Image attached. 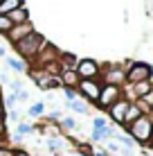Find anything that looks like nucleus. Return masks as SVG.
Returning a JSON list of instances; mask_svg holds the SVG:
<instances>
[{"label": "nucleus", "mask_w": 153, "mask_h": 156, "mask_svg": "<svg viewBox=\"0 0 153 156\" xmlns=\"http://www.w3.org/2000/svg\"><path fill=\"white\" fill-rule=\"evenodd\" d=\"M0 156H14V149L7 145H0Z\"/></svg>", "instance_id": "26"}, {"label": "nucleus", "mask_w": 153, "mask_h": 156, "mask_svg": "<svg viewBox=\"0 0 153 156\" xmlns=\"http://www.w3.org/2000/svg\"><path fill=\"white\" fill-rule=\"evenodd\" d=\"M99 63L95 59H79L77 66H75V73L79 75V79H97L99 77Z\"/></svg>", "instance_id": "6"}, {"label": "nucleus", "mask_w": 153, "mask_h": 156, "mask_svg": "<svg viewBox=\"0 0 153 156\" xmlns=\"http://www.w3.org/2000/svg\"><path fill=\"white\" fill-rule=\"evenodd\" d=\"M9 120L18 122V111H16V109H12V111H9Z\"/></svg>", "instance_id": "28"}, {"label": "nucleus", "mask_w": 153, "mask_h": 156, "mask_svg": "<svg viewBox=\"0 0 153 156\" xmlns=\"http://www.w3.org/2000/svg\"><path fill=\"white\" fill-rule=\"evenodd\" d=\"M63 93H65V98H68V102L77 100V90H75V88H63Z\"/></svg>", "instance_id": "24"}, {"label": "nucleus", "mask_w": 153, "mask_h": 156, "mask_svg": "<svg viewBox=\"0 0 153 156\" xmlns=\"http://www.w3.org/2000/svg\"><path fill=\"white\" fill-rule=\"evenodd\" d=\"M59 79H61V86L63 88H75L77 90V86H79V75L75 73V70H61L59 73Z\"/></svg>", "instance_id": "11"}, {"label": "nucleus", "mask_w": 153, "mask_h": 156, "mask_svg": "<svg viewBox=\"0 0 153 156\" xmlns=\"http://www.w3.org/2000/svg\"><path fill=\"white\" fill-rule=\"evenodd\" d=\"M41 113H43V102H36L34 106H29V115L32 118H38Z\"/></svg>", "instance_id": "21"}, {"label": "nucleus", "mask_w": 153, "mask_h": 156, "mask_svg": "<svg viewBox=\"0 0 153 156\" xmlns=\"http://www.w3.org/2000/svg\"><path fill=\"white\" fill-rule=\"evenodd\" d=\"M47 147H50L54 154H59L61 147H63V140H61V138H47Z\"/></svg>", "instance_id": "17"}, {"label": "nucleus", "mask_w": 153, "mask_h": 156, "mask_svg": "<svg viewBox=\"0 0 153 156\" xmlns=\"http://www.w3.org/2000/svg\"><path fill=\"white\" fill-rule=\"evenodd\" d=\"M153 77V70H151V63L146 61H133L126 70V82L128 84H138V82H149Z\"/></svg>", "instance_id": "3"}, {"label": "nucleus", "mask_w": 153, "mask_h": 156, "mask_svg": "<svg viewBox=\"0 0 153 156\" xmlns=\"http://www.w3.org/2000/svg\"><path fill=\"white\" fill-rule=\"evenodd\" d=\"M68 106H70V109H75L77 113H88V106L83 104V102H79V100H72V102H68Z\"/></svg>", "instance_id": "18"}, {"label": "nucleus", "mask_w": 153, "mask_h": 156, "mask_svg": "<svg viewBox=\"0 0 153 156\" xmlns=\"http://www.w3.org/2000/svg\"><path fill=\"white\" fill-rule=\"evenodd\" d=\"M5 136H7V122L5 118H0V140H5Z\"/></svg>", "instance_id": "25"}, {"label": "nucleus", "mask_w": 153, "mask_h": 156, "mask_svg": "<svg viewBox=\"0 0 153 156\" xmlns=\"http://www.w3.org/2000/svg\"><path fill=\"white\" fill-rule=\"evenodd\" d=\"M77 93L81 95V98H86L88 102L97 104L99 93H101V84H99L97 79H81V82H79V86H77Z\"/></svg>", "instance_id": "5"}, {"label": "nucleus", "mask_w": 153, "mask_h": 156, "mask_svg": "<svg viewBox=\"0 0 153 156\" xmlns=\"http://www.w3.org/2000/svg\"><path fill=\"white\" fill-rule=\"evenodd\" d=\"M128 136L133 138V143H140V145H149L151 140V133H153V122L149 115H140L135 122H131L126 127Z\"/></svg>", "instance_id": "2"}, {"label": "nucleus", "mask_w": 153, "mask_h": 156, "mask_svg": "<svg viewBox=\"0 0 153 156\" xmlns=\"http://www.w3.org/2000/svg\"><path fill=\"white\" fill-rule=\"evenodd\" d=\"M16 102H18V100H16V93H9V95H7V98H5V100H2V106H7V109H9V111H12V109H14V106H16Z\"/></svg>", "instance_id": "20"}, {"label": "nucleus", "mask_w": 153, "mask_h": 156, "mask_svg": "<svg viewBox=\"0 0 153 156\" xmlns=\"http://www.w3.org/2000/svg\"><path fill=\"white\" fill-rule=\"evenodd\" d=\"M140 115H146V113L142 111V106L138 104V102H131L128 109H126V115H124V127H128L131 122H135Z\"/></svg>", "instance_id": "13"}, {"label": "nucleus", "mask_w": 153, "mask_h": 156, "mask_svg": "<svg viewBox=\"0 0 153 156\" xmlns=\"http://www.w3.org/2000/svg\"><path fill=\"white\" fill-rule=\"evenodd\" d=\"M149 14L153 16V0H149Z\"/></svg>", "instance_id": "31"}, {"label": "nucleus", "mask_w": 153, "mask_h": 156, "mask_svg": "<svg viewBox=\"0 0 153 156\" xmlns=\"http://www.w3.org/2000/svg\"><path fill=\"white\" fill-rule=\"evenodd\" d=\"M14 156H29V152H25V149H14Z\"/></svg>", "instance_id": "29"}, {"label": "nucleus", "mask_w": 153, "mask_h": 156, "mask_svg": "<svg viewBox=\"0 0 153 156\" xmlns=\"http://www.w3.org/2000/svg\"><path fill=\"white\" fill-rule=\"evenodd\" d=\"M34 32V27H32L29 23H23V25H12V30L7 32V39H9V43H18L20 39H25L27 34H32Z\"/></svg>", "instance_id": "9"}, {"label": "nucleus", "mask_w": 153, "mask_h": 156, "mask_svg": "<svg viewBox=\"0 0 153 156\" xmlns=\"http://www.w3.org/2000/svg\"><path fill=\"white\" fill-rule=\"evenodd\" d=\"M131 98L133 100H142V98H146V95H151L153 93V82L149 79V82H138V84H131Z\"/></svg>", "instance_id": "10"}, {"label": "nucleus", "mask_w": 153, "mask_h": 156, "mask_svg": "<svg viewBox=\"0 0 153 156\" xmlns=\"http://www.w3.org/2000/svg\"><path fill=\"white\" fill-rule=\"evenodd\" d=\"M72 156H83V154H72Z\"/></svg>", "instance_id": "34"}, {"label": "nucleus", "mask_w": 153, "mask_h": 156, "mask_svg": "<svg viewBox=\"0 0 153 156\" xmlns=\"http://www.w3.org/2000/svg\"><path fill=\"white\" fill-rule=\"evenodd\" d=\"M0 57H5V48H0Z\"/></svg>", "instance_id": "33"}, {"label": "nucleus", "mask_w": 153, "mask_h": 156, "mask_svg": "<svg viewBox=\"0 0 153 156\" xmlns=\"http://www.w3.org/2000/svg\"><path fill=\"white\" fill-rule=\"evenodd\" d=\"M61 127H63V129H75L77 122L72 120V118H63V120H61Z\"/></svg>", "instance_id": "23"}, {"label": "nucleus", "mask_w": 153, "mask_h": 156, "mask_svg": "<svg viewBox=\"0 0 153 156\" xmlns=\"http://www.w3.org/2000/svg\"><path fill=\"white\" fill-rule=\"evenodd\" d=\"M9 30H12V20H9L7 16H2V14H0V34H5V36H7V32H9Z\"/></svg>", "instance_id": "19"}, {"label": "nucleus", "mask_w": 153, "mask_h": 156, "mask_svg": "<svg viewBox=\"0 0 153 156\" xmlns=\"http://www.w3.org/2000/svg\"><path fill=\"white\" fill-rule=\"evenodd\" d=\"M7 66L12 68V70H16V73H25V70H27L25 61H20V59H14V57H7Z\"/></svg>", "instance_id": "15"}, {"label": "nucleus", "mask_w": 153, "mask_h": 156, "mask_svg": "<svg viewBox=\"0 0 153 156\" xmlns=\"http://www.w3.org/2000/svg\"><path fill=\"white\" fill-rule=\"evenodd\" d=\"M108 152L110 154H119V143H110L108 145Z\"/></svg>", "instance_id": "27"}, {"label": "nucleus", "mask_w": 153, "mask_h": 156, "mask_svg": "<svg viewBox=\"0 0 153 156\" xmlns=\"http://www.w3.org/2000/svg\"><path fill=\"white\" fill-rule=\"evenodd\" d=\"M149 118H151V122H153V104H151V109H149Z\"/></svg>", "instance_id": "32"}, {"label": "nucleus", "mask_w": 153, "mask_h": 156, "mask_svg": "<svg viewBox=\"0 0 153 156\" xmlns=\"http://www.w3.org/2000/svg\"><path fill=\"white\" fill-rule=\"evenodd\" d=\"M0 118H5V106H2V100H0Z\"/></svg>", "instance_id": "30"}, {"label": "nucleus", "mask_w": 153, "mask_h": 156, "mask_svg": "<svg viewBox=\"0 0 153 156\" xmlns=\"http://www.w3.org/2000/svg\"><path fill=\"white\" fill-rule=\"evenodd\" d=\"M18 7H25V0H0V14L2 16H7L9 12H14Z\"/></svg>", "instance_id": "14"}, {"label": "nucleus", "mask_w": 153, "mask_h": 156, "mask_svg": "<svg viewBox=\"0 0 153 156\" xmlns=\"http://www.w3.org/2000/svg\"><path fill=\"white\" fill-rule=\"evenodd\" d=\"M45 36L43 34H38V32H32V34H27L25 39H20L18 43H14V48H16V52H18L20 57L25 59V61H34L36 57H38V52L45 48Z\"/></svg>", "instance_id": "1"}, {"label": "nucleus", "mask_w": 153, "mask_h": 156, "mask_svg": "<svg viewBox=\"0 0 153 156\" xmlns=\"http://www.w3.org/2000/svg\"><path fill=\"white\" fill-rule=\"evenodd\" d=\"M32 131H34V127H32V125H27V122H18L16 136H20V138H23V136H27V133H32Z\"/></svg>", "instance_id": "16"}, {"label": "nucleus", "mask_w": 153, "mask_h": 156, "mask_svg": "<svg viewBox=\"0 0 153 156\" xmlns=\"http://www.w3.org/2000/svg\"><path fill=\"white\" fill-rule=\"evenodd\" d=\"M119 98H124V88H122V86L101 84V93H99L97 106H99V109H106V111H108V106H113Z\"/></svg>", "instance_id": "4"}, {"label": "nucleus", "mask_w": 153, "mask_h": 156, "mask_svg": "<svg viewBox=\"0 0 153 156\" xmlns=\"http://www.w3.org/2000/svg\"><path fill=\"white\" fill-rule=\"evenodd\" d=\"M7 18L12 20V25H23V23H29V9L27 7H18L14 12L7 14Z\"/></svg>", "instance_id": "12"}, {"label": "nucleus", "mask_w": 153, "mask_h": 156, "mask_svg": "<svg viewBox=\"0 0 153 156\" xmlns=\"http://www.w3.org/2000/svg\"><path fill=\"white\" fill-rule=\"evenodd\" d=\"M104 84H110V86H122L126 84V70L122 66H108L104 68Z\"/></svg>", "instance_id": "7"}, {"label": "nucleus", "mask_w": 153, "mask_h": 156, "mask_svg": "<svg viewBox=\"0 0 153 156\" xmlns=\"http://www.w3.org/2000/svg\"><path fill=\"white\" fill-rule=\"evenodd\" d=\"M128 104H131L128 98H119L113 106H108V115H110V120H113L115 125H124V115H126Z\"/></svg>", "instance_id": "8"}, {"label": "nucleus", "mask_w": 153, "mask_h": 156, "mask_svg": "<svg viewBox=\"0 0 153 156\" xmlns=\"http://www.w3.org/2000/svg\"><path fill=\"white\" fill-rule=\"evenodd\" d=\"M92 127H95V129H106L108 122L104 120V118H95V120H92Z\"/></svg>", "instance_id": "22"}]
</instances>
